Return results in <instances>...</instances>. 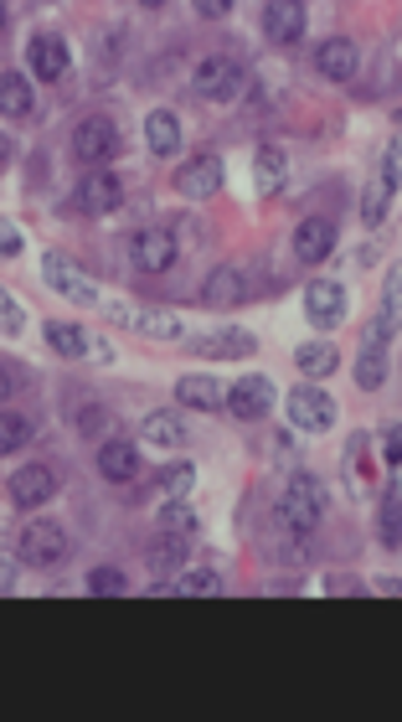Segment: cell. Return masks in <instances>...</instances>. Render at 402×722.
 Wrapping results in <instances>:
<instances>
[{"label":"cell","instance_id":"obj_24","mask_svg":"<svg viewBox=\"0 0 402 722\" xmlns=\"http://www.w3.org/2000/svg\"><path fill=\"white\" fill-rule=\"evenodd\" d=\"M145 145H150L155 155H176L181 151V119L170 114V109H155V114L145 119Z\"/></svg>","mask_w":402,"mask_h":722},{"label":"cell","instance_id":"obj_47","mask_svg":"<svg viewBox=\"0 0 402 722\" xmlns=\"http://www.w3.org/2000/svg\"><path fill=\"white\" fill-rule=\"evenodd\" d=\"M139 5H150V11H160V5H166V0H139Z\"/></svg>","mask_w":402,"mask_h":722},{"label":"cell","instance_id":"obj_9","mask_svg":"<svg viewBox=\"0 0 402 722\" xmlns=\"http://www.w3.org/2000/svg\"><path fill=\"white\" fill-rule=\"evenodd\" d=\"M26 68L36 73V84H57L72 68V52H67V42L57 32H42L26 42Z\"/></svg>","mask_w":402,"mask_h":722},{"label":"cell","instance_id":"obj_39","mask_svg":"<svg viewBox=\"0 0 402 722\" xmlns=\"http://www.w3.org/2000/svg\"><path fill=\"white\" fill-rule=\"evenodd\" d=\"M382 459L387 465H402V423H387L382 429Z\"/></svg>","mask_w":402,"mask_h":722},{"label":"cell","instance_id":"obj_13","mask_svg":"<svg viewBox=\"0 0 402 722\" xmlns=\"http://www.w3.org/2000/svg\"><path fill=\"white\" fill-rule=\"evenodd\" d=\"M227 413L243 423L273 413V382H268V377H237V382L227 387Z\"/></svg>","mask_w":402,"mask_h":722},{"label":"cell","instance_id":"obj_19","mask_svg":"<svg viewBox=\"0 0 402 722\" xmlns=\"http://www.w3.org/2000/svg\"><path fill=\"white\" fill-rule=\"evenodd\" d=\"M99 475L114 480V486L134 480V475H139V449H134L130 438H103L99 444Z\"/></svg>","mask_w":402,"mask_h":722},{"label":"cell","instance_id":"obj_1","mask_svg":"<svg viewBox=\"0 0 402 722\" xmlns=\"http://www.w3.org/2000/svg\"><path fill=\"white\" fill-rule=\"evenodd\" d=\"M325 516V486H320L315 475H289L284 496H279V526H284L289 537H310Z\"/></svg>","mask_w":402,"mask_h":722},{"label":"cell","instance_id":"obj_29","mask_svg":"<svg viewBox=\"0 0 402 722\" xmlns=\"http://www.w3.org/2000/svg\"><path fill=\"white\" fill-rule=\"evenodd\" d=\"M351 377L361 392H377V387L387 382V346H367V341H361V356H356Z\"/></svg>","mask_w":402,"mask_h":722},{"label":"cell","instance_id":"obj_4","mask_svg":"<svg viewBox=\"0 0 402 722\" xmlns=\"http://www.w3.org/2000/svg\"><path fill=\"white\" fill-rule=\"evenodd\" d=\"M114 325L134 331V336L145 341H181V315H170V310H145V304H130V300H114L103 304Z\"/></svg>","mask_w":402,"mask_h":722},{"label":"cell","instance_id":"obj_8","mask_svg":"<svg viewBox=\"0 0 402 722\" xmlns=\"http://www.w3.org/2000/svg\"><path fill=\"white\" fill-rule=\"evenodd\" d=\"M217 186H222V155L201 151V155H191L186 166H176V191H181V197H191V202L217 197Z\"/></svg>","mask_w":402,"mask_h":722},{"label":"cell","instance_id":"obj_31","mask_svg":"<svg viewBox=\"0 0 402 722\" xmlns=\"http://www.w3.org/2000/svg\"><path fill=\"white\" fill-rule=\"evenodd\" d=\"M0 109H5V119L32 114V84H26L21 73H5V78H0Z\"/></svg>","mask_w":402,"mask_h":722},{"label":"cell","instance_id":"obj_30","mask_svg":"<svg viewBox=\"0 0 402 722\" xmlns=\"http://www.w3.org/2000/svg\"><path fill=\"white\" fill-rule=\"evenodd\" d=\"M377 532H382V547H402V490H382Z\"/></svg>","mask_w":402,"mask_h":722},{"label":"cell","instance_id":"obj_43","mask_svg":"<svg viewBox=\"0 0 402 722\" xmlns=\"http://www.w3.org/2000/svg\"><path fill=\"white\" fill-rule=\"evenodd\" d=\"M21 438H26V423H21L16 413H11V419H5V434H0V444H5V449H16Z\"/></svg>","mask_w":402,"mask_h":722},{"label":"cell","instance_id":"obj_27","mask_svg":"<svg viewBox=\"0 0 402 722\" xmlns=\"http://www.w3.org/2000/svg\"><path fill=\"white\" fill-rule=\"evenodd\" d=\"M294 367L315 382V377H331V371L340 367V352H335L331 341H304L300 352H294Z\"/></svg>","mask_w":402,"mask_h":722},{"label":"cell","instance_id":"obj_3","mask_svg":"<svg viewBox=\"0 0 402 722\" xmlns=\"http://www.w3.org/2000/svg\"><path fill=\"white\" fill-rule=\"evenodd\" d=\"M335 413H340L335 398L315 382L294 387V392L284 398V419L294 423V429H304V434H325V429H335Z\"/></svg>","mask_w":402,"mask_h":722},{"label":"cell","instance_id":"obj_15","mask_svg":"<svg viewBox=\"0 0 402 722\" xmlns=\"http://www.w3.org/2000/svg\"><path fill=\"white\" fill-rule=\"evenodd\" d=\"M264 36L273 47H294L304 36V0H268L264 5Z\"/></svg>","mask_w":402,"mask_h":722},{"label":"cell","instance_id":"obj_2","mask_svg":"<svg viewBox=\"0 0 402 722\" xmlns=\"http://www.w3.org/2000/svg\"><path fill=\"white\" fill-rule=\"evenodd\" d=\"M16 553H21V563H26V568H57V563L67 557V532L57 526V521L36 516V521H26V526H21Z\"/></svg>","mask_w":402,"mask_h":722},{"label":"cell","instance_id":"obj_28","mask_svg":"<svg viewBox=\"0 0 402 722\" xmlns=\"http://www.w3.org/2000/svg\"><path fill=\"white\" fill-rule=\"evenodd\" d=\"M392 191H398V186L387 181L382 170H377V176H371V181H367V191H361V222H367V227H382V222H387V207H392Z\"/></svg>","mask_w":402,"mask_h":722},{"label":"cell","instance_id":"obj_44","mask_svg":"<svg viewBox=\"0 0 402 722\" xmlns=\"http://www.w3.org/2000/svg\"><path fill=\"white\" fill-rule=\"evenodd\" d=\"M325 593H367V584H351L346 573H335V578H325Z\"/></svg>","mask_w":402,"mask_h":722},{"label":"cell","instance_id":"obj_18","mask_svg":"<svg viewBox=\"0 0 402 722\" xmlns=\"http://www.w3.org/2000/svg\"><path fill=\"white\" fill-rule=\"evenodd\" d=\"M191 356H206V362H243V356L258 352V341L248 331H212V336H201L186 346Z\"/></svg>","mask_w":402,"mask_h":722},{"label":"cell","instance_id":"obj_33","mask_svg":"<svg viewBox=\"0 0 402 722\" xmlns=\"http://www.w3.org/2000/svg\"><path fill=\"white\" fill-rule=\"evenodd\" d=\"M237 295H243V274H237L233 264L212 269V279H206V289H201V300L206 304H233Z\"/></svg>","mask_w":402,"mask_h":722},{"label":"cell","instance_id":"obj_41","mask_svg":"<svg viewBox=\"0 0 402 722\" xmlns=\"http://www.w3.org/2000/svg\"><path fill=\"white\" fill-rule=\"evenodd\" d=\"M191 5H197V16H201V21L233 16V0H191Z\"/></svg>","mask_w":402,"mask_h":722},{"label":"cell","instance_id":"obj_23","mask_svg":"<svg viewBox=\"0 0 402 722\" xmlns=\"http://www.w3.org/2000/svg\"><path fill=\"white\" fill-rule=\"evenodd\" d=\"M42 331H47V346H52L57 356H72V362H78V356L93 352L88 331H83V325H72V320H47Z\"/></svg>","mask_w":402,"mask_h":722},{"label":"cell","instance_id":"obj_37","mask_svg":"<svg viewBox=\"0 0 402 722\" xmlns=\"http://www.w3.org/2000/svg\"><path fill=\"white\" fill-rule=\"evenodd\" d=\"M217 573L212 568H186L181 578H176V593H217Z\"/></svg>","mask_w":402,"mask_h":722},{"label":"cell","instance_id":"obj_12","mask_svg":"<svg viewBox=\"0 0 402 722\" xmlns=\"http://www.w3.org/2000/svg\"><path fill=\"white\" fill-rule=\"evenodd\" d=\"M130 258L139 274L170 269V264H176V233H170V227H145V233H134Z\"/></svg>","mask_w":402,"mask_h":722},{"label":"cell","instance_id":"obj_6","mask_svg":"<svg viewBox=\"0 0 402 722\" xmlns=\"http://www.w3.org/2000/svg\"><path fill=\"white\" fill-rule=\"evenodd\" d=\"M191 88H197V99H212V103H222V99H237V88H243V68H237L233 57H201L197 63V73H191Z\"/></svg>","mask_w":402,"mask_h":722},{"label":"cell","instance_id":"obj_11","mask_svg":"<svg viewBox=\"0 0 402 722\" xmlns=\"http://www.w3.org/2000/svg\"><path fill=\"white\" fill-rule=\"evenodd\" d=\"M5 496H11V506H21V511H36V506H47L52 496H57V475H52L47 465H21V470L11 475Z\"/></svg>","mask_w":402,"mask_h":722},{"label":"cell","instance_id":"obj_46","mask_svg":"<svg viewBox=\"0 0 402 722\" xmlns=\"http://www.w3.org/2000/svg\"><path fill=\"white\" fill-rule=\"evenodd\" d=\"M377 588H382V593H402V578H392V573H382V578H377Z\"/></svg>","mask_w":402,"mask_h":722},{"label":"cell","instance_id":"obj_16","mask_svg":"<svg viewBox=\"0 0 402 722\" xmlns=\"http://www.w3.org/2000/svg\"><path fill=\"white\" fill-rule=\"evenodd\" d=\"M315 68L325 73V84H351L356 68H361V52H356L351 36H331V42H320Z\"/></svg>","mask_w":402,"mask_h":722},{"label":"cell","instance_id":"obj_35","mask_svg":"<svg viewBox=\"0 0 402 722\" xmlns=\"http://www.w3.org/2000/svg\"><path fill=\"white\" fill-rule=\"evenodd\" d=\"M191 486H197V470H191V465H166V470H160V490H166L170 501H186Z\"/></svg>","mask_w":402,"mask_h":722},{"label":"cell","instance_id":"obj_45","mask_svg":"<svg viewBox=\"0 0 402 722\" xmlns=\"http://www.w3.org/2000/svg\"><path fill=\"white\" fill-rule=\"evenodd\" d=\"M0 253H5V258H16V253H21V233H16V227H5V248H0Z\"/></svg>","mask_w":402,"mask_h":722},{"label":"cell","instance_id":"obj_26","mask_svg":"<svg viewBox=\"0 0 402 722\" xmlns=\"http://www.w3.org/2000/svg\"><path fill=\"white\" fill-rule=\"evenodd\" d=\"M367 454H371L367 434H351V438H346V459H340V465H346V486H351L356 496H367L371 475H377V470H371V459H367Z\"/></svg>","mask_w":402,"mask_h":722},{"label":"cell","instance_id":"obj_32","mask_svg":"<svg viewBox=\"0 0 402 722\" xmlns=\"http://www.w3.org/2000/svg\"><path fill=\"white\" fill-rule=\"evenodd\" d=\"M160 532H170V537H197L201 516L191 511V501H166L160 506Z\"/></svg>","mask_w":402,"mask_h":722},{"label":"cell","instance_id":"obj_14","mask_svg":"<svg viewBox=\"0 0 402 722\" xmlns=\"http://www.w3.org/2000/svg\"><path fill=\"white\" fill-rule=\"evenodd\" d=\"M72 151H78V160H88V166H103V160L119 155V130L109 119H83V124L72 130Z\"/></svg>","mask_w":402,"mask_h":722},{"label":"cell","instance_id":"obj_5","mask_svg":"<svg viewBox=\"0 0 402 722\" xmlns=\"http://www.w3.org/2000/svg\"><path fill=\"white\" fill-rule=\"evenodd\" d=\"M42 279H47V289H57L63 300H72V304H99V289H93V279H88L67 253H47L42 258Z\"/></svg>","mask_w":402,"mask_h":722},{"label":"cell","instance_id":"obj_21","mask_svg":"<svg viewBox=\"0 0 402 722\" xmlns=\"http://www.w3.org/2000/svg\"><path fill=\"white\" fill-rule=\"evenodd\" d=\"M139 438L145 444H155V449H186V423L176 419V413H145V423H139Z\"/></svg>","mask_w":402,"mask_h":722},{"label":"cell","instance_id":"obj_17","mask_svg":"<svg viewBox=\"0 0 402 722\" xmlns=\"http://www.w3.org/2000/svg\"><path fill=\"white\" fill-rule=\"evenodd\" d=\"M335 253V222L331 218H304L294 227V258L300 264H325Z\"/></svg>","mask_w":402,"mask_h":722},{"label":"cell","instance_id":"obj_38","mask_svg":"<svg viewBox=\"0 0 402 722\" xmlns=\"http://www.w3.org/2000/svg\"><path fill=\"white\" fill-rule=\"evenodd\" d=\"M382 176L392 186H402V130L392 140H387V155H382Z\"/></svg>","mask_w":402,"mask_h":722},{"label":"cell","instance_id":"obj_42","mask_svg":"<svg viewBox=\"0 0 402 722\" xmlns=\"http://www.w3.org/2000/svg\"><path fill=\"white\" fill-rule=\"evenodd\" d=\"M72 423H78L83 434H99V429H103V408H99V403H88L83 413H72Z\"/></svg>","mask_w":402,"mask_h":722},{"label":"cell","instance_id":"obj_20","mask_svg":"<svg viewBox=\"0 0 402 722\" xmlns=\"http://www.w3.org/2000/svg\"><path fill=\"white\" fill-rule=\"evenodd\" d=\"M78 197H83V212H93V218L114 212L119 207V176L114 170H103V166H93L83 176V186H78Z\"/></svg>","mask_w":402,"mask_h":722},{"label":"cell","instance_id":"obj_10","mask_svg":"<svg viewBox=\"0 0 402 722\" xmlns=\"http://www.w3.org/2000/svg\"><path fill=\"white\" fill-rule=\"evenodd\" d=\"M304 315L315 331H335L340 320H346V285H335V279H315V285L304 289Z\"/></svg>","mask_w":402,"mask_h":722},{"label":"cell","instance_id":"obj_34","mask_svg":"<svg viewBox=\"0 0 402 722\" xmlns=\"http://www.w3.org/2000/svg\"><path fill=\"white\" fill-rule=\"evenodd\" d=\"M186 542H191V537H170V532H166V537H160L150 553H145V563H150L155 573H176L186 563Z\"/></svg>","mask_w":402,"mask_h":722},{"label":"cell","instance_id":"obj_36","mask_svg":"<svg viewBox=\"0 0 402 722\" xmlns=\"http://www.w3.org/2000/svg\"><path fill=\"white\" fill-rule=\"evenodd\" d=\"M130 588V578L119 568H93L88 573V593H99V599H114V593H124Z\"/></svg>","mask_w":402,"mask_h":722},{"label":"cell","instance_id":"obj_22","mask_svg":"<svg viewBox=\"0 0 402 722\" xmlns=\"http://www.w3.org/2000/svg\"><path fill=\"white\" fill-rule=\"evenodd\" d=\"M289 176V160L279 145H264V151L253 155V186H258V197H273Z\"/></svg>","mask_w":402,"mask_h":722},{"label":"cell","instance_id":"obj_40","mask_svg":"<svg viewBox=\"0 0 402 722\" xmlns=\"http://www.w3.org/2000/svg\"><path fill=\"white\" fill-rule=\"evenodd\" d=\"M0 320H5V336H21L26 331V310L16 300H0Z\"/></svg>","mask_w":402,"mask_h":722},{"label":"cell","instance_id":"obj_25","mask_svg":"<svg viewBox=\"0 0 402 722\" xmlns=\"http://www.w3.org/2000/svg\"><path fill=\"white\" fill-rule=\"evenodd\" d=\"M176 398H181L186 408H201V413H206V408H227V392H222L217 377H181V382H176Z\"/></svg>","mask_w":402,"mask_h":722},{"label":"cell","instance_id":"obj_7","mask_svg":"<svg viewBox=\"0 0 402 722\" xmlns=\"http://www.w3.org/2000/svg\"><path fill=\"white\" fill-rule=\"evenodd\" d=\"M398 331H402V264H392L382 279V310L367 325V346H392Z\"/></svg>","mask_w":402,"mask_h":722}]
</instances>
